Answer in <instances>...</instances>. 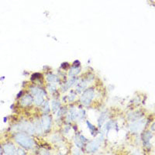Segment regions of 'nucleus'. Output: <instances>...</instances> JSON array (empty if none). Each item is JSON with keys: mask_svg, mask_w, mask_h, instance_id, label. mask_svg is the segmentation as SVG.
<instances>
[{"mask_svg": "<svg viewBox=\"0 0 155 155\" xmlns=\"http://www.w3.org/2000/svg\"><path fill=\"white\" fill-rule=\"evenodd\" d=\"M3 150L6 154H13L16 152V148L13 144L7 143V144L4 145Z\"/></svg>", "mask_w": 155, "mask_h": 155, "instance_id": "3", "label": "nucleus"}, {"mask_svg": "<svg viewBox=\"0 0 155 155\" xmlns=\"http://www.w3.org/2000/svg\"><path fill=\"white\" fill-rule=\"evenodd\" d=\"M151 130H153V131H155V123L152 125V127H151Z\"/></svg>", "mask_w": 155, "mask_h": 155, "instance_id": "6", "label": "nucleus"}, {"mask_svg": "<svg viewBox=\"0 0 155 155\" xmlns=\"http://www.w3.org/2000/svg\"><path fill=\"white\" fill-rule=\"evenodd\" d=\"M15 139L19 145L26 148H31L33 145V140L24 133H17Z\"/></svg>", "mask_w": 155, "mask_h": 155, "instance_id": "1", "label": "nucleus"}, {"mask_svg": "<svg viewBox=\"0 0 155 155\" xmlns=\"http://www.w3.org/2000/svg\"><path fill=\"white\" fill-rule=\"evenodd\" d=\"M32 102V98L30 95H26L21 100V104L23 105H28Z\"/></svg>", "mask_w": 155, "mask_h": 155, "instance_id": "5", "label": "nucleus"}, {"mask_svg": "<svg viewBox=\"0 0 155 155\" xmlns=\"http://www.w3.org/2000/svg\"><path fill=\"white\" fill-rule=\"evenodd\" d=\"M42 124L44 129H49L50 126H51V119L49 116L45 115L42 119Z\"/></svg>", "mask_w": 155, "mask_h": 155, "instance_id": "4", "label": "nucleus"}, {"mask_svg": "<svg viewBox=\"0 0 155 155\" xmlns=\"http://www.w3.org/2000/svg\"><path fill=\"white\" fill-rule=\"evenodd\" d=\"M2 153V148H1V147H0V153Z\"/></svg>", "mask_w": 155, "mask_h": 155, "instance_id": "7", "label": "nucleus"}, {"mask_svg": "<svg viewBox=\"0 0 155 155\" xmlns=\"http://www.w3.org/2000/svg\"><path fill=\"white\" fill-rule=\"evenodd\" d=\"M92 97H93V92L92 90H89V91H86L83 96H82V102L83 104H85V105H88L90 103L92 99Z\"/></svg>", "mask_w": 155, "mask_h": 155, "instance_id": "2", "label": "nucleus"}]
</instances>
